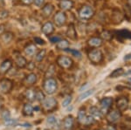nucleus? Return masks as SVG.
Returning <instances> with one entry per match:
<instances>
[{"instance_id": "nucleus-1", "label": "nucleus", "mask_w": 131, "mask_h": 130, "mask_svg": "<svg viewBox=\"0 0 131 130\" xmlns=\"http://www.w3.org/2000/svg\"><path fill=\"white\" fill-rule=\"evenodd\" d=\"M58 88V83L54 78H46L43 83V89L47 94H53Z\"/></svg>"}, {"instance_id": "nucleus-2", "label": "nucleus", "mask_w": 131, "mask_h": 130, "mask_svg": "<svg viewBox=\"0 0 131 130\" xmlns=\"http://www.w3.org/2000/svg\"><path fill=\"white\" fill-rule=\"evenodd\" d=\"M88 58L93 64H100L103 60V53L100 49H92L88 53Z\"/></svg>"}, {"instance_id": "nucleus-3", "label": "nucleus", "mask_w": 131, "mask_h": 130, "mask_svg": "<svg viewBox=\"0 0 131 130\" xmlns=\"http://www.w3.org/2000/svg\"><path fill=\"white\" fill-rule=\"evenodd\" d=\"M78 13H79V17L82 20H89L94 17V10L89 5H84L79 10Z\"/></svg>"}, {"instance_id": "nucleus-4", "label": "nucleus", "mask_w": 131, "mask_h": 130, "mask_svg": "<svg viewBox=\"0 0 131 130\" xmlns=\"http://www.w3.org/2000/svg\"><path fill=\"white\" fill-rule=\"evenodd\" d=\"M56 62L60 67L62 69H66V70L70 69L73 65V60L71 58L67 57V56H59L57 58Z\"/></svg>"}, {"instance_id": "nucleus-5", "label": "nucleus", "mask_w": 131, "mask_h": 130, "mask_svg": "<svg viewBox=\"0 0 131 130\" xmlns=\"http://www.w3.org/2000/svg\"><path fill=\"white\" fill-rule=\"evenodd\" d=\"M56 107L57 100L54 98H45L43 101H42V108L46 112H51V111L54 110L56 108Z\"/></svg>"}, {"instance_id": "nucleus-6", "label": "nucleus", "mask_w": 131, "mask_h": 130, "mask_svg": "<svg viewBox=\"0 0 131 130\" xmlns=\"http://www.w3.org/2000/svg\"><path fill=\"white\" fill-rule=\"evenodd\" d=\"M121 117H122L121 111L117 110V109L110 110V111H108L107 114V120L109 123H112V124L119 121Z\"/></svg>"}, {"instance_id": "nucleus-7", "label": "nucleus", "mask_w": 131, "mask_h": 130, "mask_svg": "<svg viewBox=\"0 0 131 130\" xmlns=\"http://www.w3.org/2000/svg\"><path fill=\"white\" fill-rule=\"evenodd\" d=\"M53 21L56 26H63L66 24V21H67V15H66L63 10L62 11H57L55 15L53 16Z\"/></svg>"}, {"instance_id": "nucleus-8", "label": "nucleus", "mask_w": 131, "mask_h": 130, "mask_svg": "<svg viewBox=\"0 0 131 130\" xmlns=\"http://www.w3.org/2000/svg\"><path fill=\"white\" fill-rule=\"evenodd\" d=\"M13 87V82L9 79H2L0 80V91L4 93H9Z\"/></svg>"}, {"instance_id": "nucleus-9", "label": "nucleus", "mask_w": 131, "mask_h": 130, "mask_svg": "<svg viewBox=\"0 0 131 130\" xmlns=\"http://www.w3.org/2000/svg\"><path fill=\"white\" fill-rule=\"evenodd\" d=\"M112 104H113V99H112V98H109V97L103 98L100 102L101 111H102L103 113H107L109 108H111Z\"/></svg>"}, {"instance_id": "nucleus-10", "label": "nucleus", "mask_w": 131, "mask_h": 130, "mask_svg": "<svg viewBox=\"0 0 131 130\" xmlns=\"http://www.w3.org/2000/svg\"><path fill=\"white\" fill-rule=\"evenodd\" d=\"M128 100L127 97H120L116 100V107H117L118 110L125 111L128 108Z\"/></svg>"}, {"instance_id": "nucleus-11", "label": "nucleus", "mask_w": 131, "mask_h": 130, "mask_svg": "<svg viewBox=\"0 0 131 130\" xmlns=\"http://www.w3.org/2000/svg\"><path fill=\"white\" fill-rule=\"evenodd\" d=\"M102 44H103V40L101 38H98V37H93L88 40V45H89L90 47H93V48L101 47V45H102Z\"/></svg>"}, {"instance_id": "nucleus-12", "label": "nucleus", "mask_w": 131, "mask_h": 130, "mask_svg": "<svg viewBox=\"0 0 131 130\" xmlns=\"http://www.w3.org/2000/svg\"><path fill=\"white\" fill-rule=\"evenodd\" d=\"M67 36L72 40H76L77 39V31H76L75 26L73 23L68 25V27H67Z\"/></svg>"}, {"instance_id": "nucleus-13", "label": "nucleus", "mask_w": 131, "mask_h": 130, "mask_svg": "<svg viewBox=\"0 0 131 130\" xmlns=\"http://www.w3.org/2000/svg\"><path fill=\"white\" fill-rule=\"evenodd\" d=\"M41 31L45 35H46V36H49V35L52 34L54 31V26H53V25H52V23L49 22V21L45 23L41 27Z\"/></svg>"}, {"instance_id": "nucleus-14", "label": "nucleus", "mask_w": 131, "mask_h": 130, "mask_svg": "<svg viewBox=\"0 0 131 130\" xmlns=\"http://www.w3.org/2000/svg\"><path fill=\"white\" fill-rule=\"evenodd\" d=\"M59 7L63 11L65 10H70L73 7V2L72 0H61L59 3Z\"/></svg>"}, {"instance_id": "nucleus-15", "label": "nucleus", "mask_w": 131, "mask_h": 130, "mask_svg": "<svg viewBox=\"0 0 131 130\" xmlns=\"http://www.w3.org/2000/svg\"><path fill=\"white\" fill-rule=\"evenodd\" d=\"M54 10V7L52 4H46V5L42 8V15L44 18H49L52 15V13Z\"/></svg>"}, {"instance_id": "nucleus-16", "label": "nucleus", "mask_w": 131, "mask_h": 130, "mask_svg": "<svg viewBox=\"0 0 131 130\" xmlns=\"http://www.w3.org/2000/svg\"><path fill=\"white\" fill-rule=\"evenodd\" d=\"M12 62L10 60H5V61L2 62L1 66H0V73L1 74H5L12 68Z\"/></svg>"}, {"instance_id": "nucleus-17", "label": "nucleus", "mask_w": 131, "mask_h": 130, "mask_svg": "<svg viewBox=\"0 0 131 130\" xmlns=\"http://www.w3.org/2000/svg\"><path fill=\"white\" fill-rule=\"evenodd\" d=\"M25 55L29 56V57H32L33 55L35 54L36 51H37V47L34 44H29L27 45L25 47Z\"/></svg>"}, {"instance_id": "nucleus-18", "label": "nucleus", "mask_w": 131, "mask_h": 130, "mask_svg": "<svg viewBox=\"0 0 131 130\" xmlns=\"http://www.w3.org/2000/svg\"><path fill=\"white\" fill-rule=\"evenodd\" d=\"M36 81H37V75L35 73H31L25 77L24 82L26 86H32L33 84L36 83Z\"/></svg>"}, {"instance_id": "nucleus-19", "label": "nucleus", "mask_w": 131, "mask_h": 130, "mask_svg": "<svg viewBox=\"0 0 131 130\" xmlns=\"http://www.w3.org/2000/svg\"><path fill=\"white\" fill-rule=\"evenodd\" d=\"M73 123H74V119L73 116L68 115L67 117H66V119L64 120V123H63V127L65 129H72L73 127Z\"/></svg>"}, {"instance_id": "nucleus-20", "label": "nucleus", "mask_w": 131, "mask_h": 130, "mask_svg": "<svg viewBox=\"0 0 131 130\" xmlns=\"http://www.w3.org/2000/svg\"><path fill=\"white\" fill-rule=\"evenodd\" d=\"M25 99L29 101H33L36 100V90L33 88H28L25 93Z\"/></svg>"}, {"instance_id": "nucleus-21", "label": "nucleus", "mask_w": 131, "mask_h": 130, "mask_svg": "<svg viewBox=\"0 0 131 130\" xmlns=\"http://www.w3.org/2000/svg\"><path fill=\"white\" fill-rule=\"evenodd\" d=\"M89 112H90V115H92L93 117H94L96 119H101V116H102V112L98 108H96V107L90 108Z\"/></svg>"}, {"instance_id": "nucleus-22", "label": "nucleus", "mask_w": 131, "mask_h": 130, "mask_svg": "<svg viewBox=\"0 0 131 130\" xmlns=\"http://www.w3.org/2000/svg\"><path fill=\"white\" fill-rule=\"evenodd\" d=\"M15 63L18 68H24L27 65L26 60H25V58H24L23 56H18V57H17Z\"/></svg>"}, {"instance_id": "nucleus-23", "label": "nucleus", "mask_w": 131, "mask_h": 130, "mask_svg": "<svg viewBox=\"0 0 131 130\" xmlns=\"http://www.w3.org/2000/svg\"><path fill=\"white\" fill-rule=\"evenodd\" d=\"M33 107L31 106L30 103H26L25 104L24 108H23V114H24L25 116H31L33 113Z\"/></svg>"}, {"instance_id": "nucleus-24", "label": "nucleus", "mask_w": 131, "mask_h": 130, "mask_svg": "<svg viewBox=\"0 0 131 130\" xmlns=\"http://www.w3.org/2000/svg\"><path fill=\"white\" fill-rule=\"evenodd\" d=\"M57 49L59 50H67V48L69 47V42L67 40V39H61L60 41L57 43L56 45Z\"/></svg>"}, {"instance_id": "nucleus-25", "label": "nucleus", "mask_w": 131, "mask_h": 130, "mask_svg": "<svg viewBox=\"0 0 131 130\" xmlns=\"http://www.w3.org/2000/svg\"><path fill=\"white\" fill-rule=\"evenodd\" d=\"M113 38V34H112L111 31H103L101 33V39L102 40L105 41H110Z\"/></svg>"}, {"instance_id": "nucleus-26", "label": "nucleus", "mask_w": 131, "mask_h": 130, "mask_svg": "<svg viewBox=\"0 0 131 130\" xmlns=\"http://www.w3.org/2000/svg\"><path fill=\"white\" fill-rule=\"evenodd\" d=\"M1 39L5 43H10L12 40V39H13V34L12 32L7 31V32H5L1 35Z\"/></svg>"}, {"instance_id": "nucleus-27", "label": "nucleus", "mask_w": 131, "mask_h": 130, "mask_svg": "<svg viewBox=\"0 0 131 130\" xmlns=\"http://www.w3.org/2000/svg\"><path fill=\"white\" fill-rule=\"evenodd\" d=\"M46 51L45 49H42L40 50L39 52H38L37 54H36V56H35V60L37 62H41L42 60L45 58L46 57Z\"/></svg>"}, {"instance_id": "nucleus-28", "label": "nucleus", "mask_w": 131, "mask_h": 130, "mask_svg": "<svg viewBox=\"0 0 131 130\" xmlns=\"http://www.w3.org/2000/svg\"><path fill=\"white\" fill-rule=\"evenodd\" d=\"M124 74V70L122 68H117L115 70H114L113 72L111 73L110 74V78H117L119 76H122V75Z\"/></svg>"}, {"instance_id": "nucleus-29", "label": "nucleus", "mask_w": 131, "mask_h": 130, "mask_svg": "<svg viewBox=\"0 0 131 130\" xmlns=\"http://www.w3.org/2000/svg\"><path fill=\"white\" fill-rule=\"evenodd\" d=\"M86 119V113H85V108H81V109L79 110V113H78V121L80 122H83Z\"/></svg>"}, {"instance_id": "nucleus-30", "label": "nucleus", "mask_w": 131, "mask_h": 130, "mask_svg": "<svg viewBox=\"0 0 131 130\" xmlns=\"http://www.w3.org/2000/svg\"><path fill=\"white\" fill-rule=\"evenodd\" d=\"M94 92V89H91V90H88V91H85L83 93L81 94V96L79 97V101H81V100L86 99L88 96H90L91 94H93Z\"/></svg>"}, {"instance_id": "nucleus-31", "label": "nucleus", "mask_w": 131, "mask_h": 130, "mask_svg": "<svg viewBox=\"0 0 131 130\" xmlns=\"http://www.w3.org/2000/svg\"><path fill=\"white\" fill-rule=\"evenodd\" d=\"M54 70H55V66H54V65H51V66H49V68L47 69V71H46V78H52L54 72H55Z\"/></svg>"}, {"instance_id": "nucleus-32", "label": "nucleus", "mask_w": 131, "mask_h": 130, "mask_svg": "<svg viewBox=\"0 0 131 130\" xmlns=\"http://www.w3.org/2000/svg\"><path fill=\"white\" fill-rule=\"evenodd\" d=\"M45 94L42 91H36V100H39V101H43L45 99Z\"/></svg>"}, {"instance_id": "nucleus-33", "label": "nucleus", "mask_w": 131, "mask_h": 130, "mask_svg": "<svg viewBox=\"0 0 131 130\" xmlns=\"http://www.w3.org/2000/svg\"><path fill=\"white\" fill-rule=\"evenodd\" d=\"M71 101H72V96L71 95L66 96V98L63 100V101H62V106L64 107V108H67L68 105H70Z\"/></svg>"}, {"instance_id": "nucleus-34", "label": "nucleus", "mask_w": 131, "mask_h": 130, "mask_svg": "<svg viewBox=\"0 0 131 130\" xmlns=\"http://www.w3.org/2000/svg\"><path fill=\"white\" fill-rule=\"evenodd\" d=\"M65 51H67V52H70V53L73 54L74 57H78V58H81V53L79 51H77V50H74V49H68L67 48V50H65Z\"/></svg>"}, {"instance_id": "nucleus-35", "label": "nucleus", "mask_w": 131, "mask_h": 130, "mask_svg": "<svg viewBox=\"0 0 131 130\" xmlns=\"http://www.w3.org/2000/svg\"><path fill=\"white\" fill-rule=\"evenodd\" d=\"M94 122V119L92 115H89V116H86V119L84 121V123L86 125H90V124H93Z\"/></svg>"}, {"instance_id": "nucleus-36", "label": "nucleus", "mask_w": 131, "mask_h": 130, "mask_svg": "<svg viewBox=\"0 0 131 130\" xmlns=\"http://www.w3.org/2000/svg\"><path fill=\"white\" fill-rule=\"evenodd\" d=\"M18 123L17 120H12V119H7V120L5 121V124L7 126H14Z\"/></svg>"}, {"instance_id": "nucleus-37", "label": "nucleus", "mask_w": 131, "mask_h": 130, "mask_svg": "<svg viewBox=\"0 0 131 130\" xmlns=\"http://www.w3.org/2000/svg\"><path fill=\"white\" fill-rule=\"evenodd\" d=\"M9 16V12L5 10H3L0 11V19H5Z\"/></svg>"}, {"instance_id": "nucleus-38", "label": "nucleus", "mask_w": 131, "mask_h": 130, "mask_svg": "<svg viewBox=\"0 0 131 130\" xmlns=\"http://www.w3.org/2000/svg\"><path fill=\"white\" fill-rule=\"evenodd\" d=\"M49 39H50V41L52 42V43H58L59 41L61 39V38L60 36H53V37H50L49 38Z\"/></svg>"}, {"instance_id": "nucleus-39", "label": "nucleus", "mask_w": 131, "mask_h": 130, "mask_svg": "<svg viewBox=\"0 0 131 130\" xmlns=\"http://www.w3.org/2000/svg\"><path fill=\"white\" fill-rule=\"evenodd\" d=\"M33 3H34V5L36 6H38V7H41V6H43L44 4H45V0H34Z\"/></svg>"}, {"instance_id": "nucleus-40", "label": "nucleus", "mask_w": 131, "mask_h": 130, "mask_svg": "<svg viewBox=\"0 0 131 130\" xmlns=\"http://www.w3.org/2000/svg\"><path fill=\"white\" fill-rule=\"evenodd\" d=\"M2 118H3L5 121L7 120V119H9L10 118V113H9V111L5 110V111H4V112H2Z\"/></svg>"}, {"instance_id": "nucleus-41", "label": "nucleus", "mask_w": 131, "mask_h": 130, "mask_svg": "<svg viewBox=\"0 0 131 130\" xmlns=\"http://www.w3.org/2000/svg\"><path fill=\"white\" fill-rule=\"evenodd\" d=\"M56 121H57V119H56V117H54V116H50L47 118V122L50 123V124H54Z\"/></svg>"}, {"instance_id": "nucleus-42", "label": "nucleus", "mask_w": 131, "mask_h": 130, "mask_svg": "<svg viewBox=\"0 0 131 130\" xmlns=\"http://www.w3.org/2000/svg\"><path fill=\"white\" fill-rule=\"evenodd\" d=\"M34 0H21V3L25 5H31Z\"/></svg>"}, {"instance_id": "nucleus-43", "label": "nucleus", "mask_w": 131, "mask_h": 130, "mask_svg": "<svg viewBox=\"0 0 131 130\" xmlns=\"http://www.w3.org/2000/svg\"><path fill=\"white\" fill-rule=\"evenodd\" d=\"M34 41L36 43L39 44V45H44V44H45V41H44L43 39H41L40 38H34Z\"/></svg>"}, {"instance_id": "nucleus-44", "label": "nucleus", "mask_w": 131, "mask_h": 130, "mask_svg": "<svg viewBox=\"0 0 131 130\" xmlns=\"http://www.w3.org/2000/svg\"><path fill=\"white\" fill-rule=\"evenodd\" d=\"M27 66V65H26ZM27 68H28V70H30V71H32L33 69L35 68V64L33 62H30V63H28V66H27Z\"/></svg>"}, {"instance_id": "nucleus-45", "label": "nucleus", "mask_w": 131, "mask_h": 130, "mask_svg": "<svg viewBox=\"0 0 131 130\" xmlns=\"http://www.w3.org/2000/svg\"><path fill=\"white\" fill-rule=\"evenodd\" d=\"M5 25H0V35L5 33Z\"/></svg>"}, {"instance_id": "nucleus-46", "label": "nucleus", "mask_w": 131, "mask_h": 130, "mask_svg": "<svg viewBox=\"0 0 131 130\" xmlns=\"http://www.w3.org/2000/svg\"><path fill=\"white\" fill-rule=\"evenodd\" d=\"M106 130H116V128H115V126L110 125V126H108V127H107V129H106Z\"/></svg>"}, {"instance_id": "nucleus-47", "label": "nucleus", "mask_w": 131, "mask_h": 130, "mask_svg": "<svg viewBox=\"0 0 131 130\" xmlns=\"http://www.w3.org/2000/svg\"><path fill=\"white\" fill-rule=\"evenodd\" d=\"M131 60V53H128L125 55V57H124V60Z\"/></svg>"}, {"instance_id": "nucleus-48", "label": "nucleus", "mask_w": 131, "mask_h": 130, "mask_svg": "<svg viewBox=\"0 0 131 130\" xmlns=\"http://www.w3.org/2000/svg\"><path fill=\"white\" fill-rule=\"evenodd\" d=\"M88 83H86L85 86H82V87H81V89H80V91H81V92H82V91H83V89L85 90V88H86V87H88Z\"/></svg>"}, {"instance_id": "nucleus-49", "label": "nucleus", "mask_w": 131, "mask_h": 130, "mask_svg": "<svg viewBox=\"0 0 131 130\" xmlns=\"http://www.w3.org/2000/svg\"><path fill=\"white\" fill-rule=\"evenodd\" d=\"M127 4H128V5L131 8V0H127Z\"/></svg>"}, {"instance_id": "nucleus-50", "label": "nucleus", "mask_w": 131, "mask_h": 130, "mask_svg": "<svg viewBox=\"0 0 131 130\" xmlns=\"http://www.w3.org/2000/svg\"><path fill=\"white\" fill-rule=\"evenodd\" d=\"M130 73H131V71H129V72H128L126 73H124V75H128V74H130Z\"/></svg>"}, {"instance_id": "nucleus-51", "label": "nucleus", "mask_w": 131, "mask_h": 130, "mask_svg": "<svg viewBox=\"0 0 131 130\" xmlns=\"http://www.w3.org/2000/svg\"><path fill=\"white\" fill-rule=\"evenodd\" d=\"M1 108H2V105L0 104V110H1Z\"/></svg>"}, {"instance_id": "nucleus-52", "label": "nucleus", "mask_w": 131, "mask_h": 130, "mask_svg": "<svg viewBox=\"0 0 131 130\" xmlns=\"http://www.w3.org/2000/svg\"><path fill=\"white\" fill-rule=\"evenodd\" d=\"M97 130H104V129H102V128H100V129H97Z\"/></svg>"}, {"instance_id": "nucleus-53", "label": "nucleus", "mask_w": 131, "mask_h": 130, "mask_svg": "<svg viewBox=\"0 0 131 130\" xmlns=\"http://www.w3.org/2000/svg\"><path fill=\"white\" fill-rule=\"evenodd\" d=\"M65 130H72V129H65Z\"/></svg>"}, {"instance_id": "nucleus-54", "label": "nucleus", "mask_w": 131, "mask_h": 130, "mask_svg": "<svg viewBox=\"0 0 131 130\" xmlns=\"http://www.w3.org/2000/svg\"><path fill=\"white\" fill-rule=\"evenodd\" d=\"M129 80H130V81H131V79H129Z\"/></svg>"}]
</instances>
